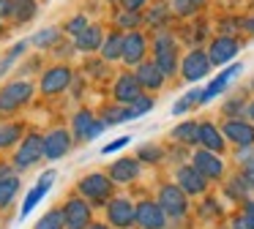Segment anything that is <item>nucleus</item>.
<instances>
[{
  "label": "nucleus",
  "instance_id": "864d4df0",
  "mask_svg": "<svg viewBox=\"0 0 254 229\" xmlns=\"http://www.w3.org/2000/svg\"><path fill=\"white\" fill-rule=\"evenodd\" d=\"M8 174H14V172H11V167H8V164H0V180H6Z\"/></svg>",
  "mask_w": 254,
  "mask_h": 229
},
{
  "label": "nucleus",
  "instance_id": "c03bdc74",
  "mask_svg": "<svg viewBox=\"0 0 254 229\" xmlns=\"http://www.w3.org/2000/svg\"><path fill=\"white\" fill-rule=\"evenodd\" d=\"M128 142H131V136H121V139H115V142H110V145L101 147V153H104V156H110V153H115V150H121V147H126Z\"/></svg>",
  "mask_w": 254,
  "mask_h": 229
},
{
  "label": "nucleus",
  "instance_id": "6e6d98bb",
  "mask_svg": "<svg viewBox=\"0 0 254 229\" xmlns=\"http://www.w3.org/2000/svg\"><path fill=\"white\" fill-rule=\"evenodd\" d=\"M88 229H110V227H107V224H90Z\"/></svg>",
  "mask_w": 254,
  "mask_h": 229
},
{
  "label": "nucleus",
  "instance_id": "f704fd0d",
  "mask_svg": "<svg viewBox=\"0 0 254 229\" xmlns=\"http://www.w3.org/2000/svg\"><path fill=\"white\" fill-rule=\"evenodd\" d=\"M139 22H142V14H139V11H121V14H118L115 16V25L118 27H121V30H137V25H139Z\"/></svg>",
  "mask_w": 254,
  "mask_h": 229
},
{
  "label": "nucleus",
  "instance_id": "7c9ffc66",
  "mask_svg": "<svg viewBox=\"0 0 254 229\" xmlns=\"http://www.w3.org/2000/svg\"><path fill=\"white\" fill-rule=\"evenodd\" d=\"M19 136H22V125L19 123H0V150L19 142Z\"/></svg>",
  "mask_w": 254,
  "mask_h": 229
},
{
  "label": "nucleus",
  "instance_id": "bb28decb",
  "mask_svg": "<svg viewBox=\"0 0 254 229\" xmlns=\"http://www.w3.org/2000/svg\"><path fill=\"white\" fill-rule=\"evenodd\" d=\"M36 11H39L36 0H14V5H11V19L17 22V25H25V22H30V19L36 16Z\"/></svg>",
  "mask_w": 254,
  "mask_h": 229
},
{
  "label": "nucleus",
  "instance_id": "de8ad7c7",
  "mask_svg": "<svg viewBox=\"0 0 254 229\" xmlns=\"http://www.w3.org/2000/svg\"><path fill=\"white\" fill-rule=\"evenodd\" d=\"M74 49H77L74 44H66V47H63V44H58V47H55V57H68Z\"/></svg>",
  "mask_w": 254,
  "mask_h": 229
},
{
  "label": "nucleus",
  "instance_id": "39448f33",
  "mask_svg": "<svg viewBox=\"0 0 254 229\" xmlns=\"http://www.w3.org/2000/svg\"><path fill=\"white\" fill-rule=\"evenodd\" d=\"M63 210V218H66V229H88L90 218H93V207H90L88 199H82V196H71V199H66V205L61 207Z\"/></svg>",
  "mask_w": 254,
  "mask_h": 229
},
{
  "label": "nucleus",
  "instance_id": "c9c22d12",
  "mask_svg": "<svg viewBox=\"0 0 254 229\" xmlns=\"http://www.w3.org/2000/svg\"><path fill=\"white\" fill-rule=\"evenodd\" d=\"M202 93H205V90H199V87H197V90H189L186 96H183L181 101L172 107V114H183L186 109H191L194 104H202Z\"/></svg>",
  "mask_w": 254,
  "mask_h": 229
},
{
  "label": "nucleus",
  "instance_id": "dca6fc26",
  "mask_svg": "<svg viewBox=\"0 0 254 229\" xmlns=\"http://www.w3.org/2000/svg\"><path fill=\"white\" fill-rule=\"evenodd\" d=\"M175 180H178V185H181V188L186 191L189 196L205 194V188H208V177H205V174L199 172L194 164H186V167L178 169V172H175Z\"/></svg>",
  "mask_w": 254,
  "mask_h": 229
},
{
  "label": "nucleus",
  "instance_id": "0eeeda50",
  "mask_svg": "<svg viewBox=\"0 0 254 229\" xmlns=\"http://www.w3.org/2000/svg\"><path fill=\"white\" fill-rule=\"evenodd\" d=\"M221 134H224L227 142L238 147H254V123L243 117H227L224 125H221Z\"/></svg>",
  "mask_w": 254,
  "mask_h": 229
},
{
  "label": "nucleus",
  "instance_id": "ea45409f",
  "mask_svg": "<svg viewBox=\"0 0 254 229\" xmlns=\"http://www.w3.org/2000/svg\"><path fill=\"white\" fill-rule=\"evenodd\" d=\"M145 19L150 22V25H164L167 19H170V14H167V5H153V8H150V14L145 16Z\"/></svg>",
  "mask_w": 254,
  "mask_h": 229
},
{
  "label": "nucleus",
  "instance_id": "4468645a",
  "mask_svg": "<svg viewBox=\"0 0 254 229\" xmlns=\"http://www.w3.org/2000/svg\"><path fill=\"white\" fill-rule=\"evenodd\" d=\"M241 52V44H238L235 36H216L208 47V57L213 65H224V63H232V57Z\"/></svg>",
  "mask_w": 254,
  "mask_h": 229
},
{
  "label": "nucleus",
  "instance_id": "c85d7f7f",
  "mask_svg": "<svg viewBox=\"0 0 254 229\" xmlns=\"http://www.w3.org/2000/svg\"><path fill=\"white\" fill-rule=\"evenodd\" d=\"M17 194H19V177L17 174H8L6 180H0V210L11 205Z\"/></svg>",
  "mask_w": 254,
  "mask_h": 229
},
{
  "label": "nucleus",
  "instance_id": "a211bd4d",
  "mask_svg": "<svg viewBox=\"0 0 254 229\" xmlns=\"http://www.w3.org/2000/svg\"><path fill=\"white\" fill-rule=\"evenodd\" d=\"M191 164H194V167H197L208 180H219L221 174H224V161H221V156H219V153L205 150V147H199V150L191 156Z\"/></svg>",
  "mask_w": 254,
  "mask_h": 229
},
{
  "label": "nucleus",
  "instance_id": "6ab92c4d",
  "mask_svg": "<svg viewBox=\"0 0 254 229\" xmlns=\"http://www.w3.org/2000/svg\"><path fill=\"white\" fill-rule=\"evenodd\" d=\"M52 183H55V172H44L39 177V183L33 185V188H30V194L25 196V202H22V213H19V218H25V216H30V210H33L36 205H39L41 199H44L47 194H50V188H52Z\"/></svg>",
  "mask_w": 254,
  "mask_h": 229
},
{
  "label": "nucleus",
  "instance_id": "4be33fe9",
  "mask_svg": "<svg viewBox=\"0 0 254 229\" xmlns=\"http://www.w3.org/2000/svg\"><path fill=\"white\" fill-rule=\"evenodd\" d=\"M224 134H221L219 125L213 123H199V147H205V150L210 153H221L224 150Z\"/></svg>",
  "mask_w": 254,
  "mask_h": 229
},
{
  "label": "nucleus",
  "instance_id": "412c9836",
  "mask_svg": "<svg viewBox=\"0 0 254 229\" xmlns=\"http://www.w3.org/2000/svg\"><path fill=\"white\" fill-rule=\"evenodd\" d=\"M139 169H142V161L139 158H118L110 167V177L115 183H131V180L139 177Z\"/></svg>",
  "mask_w": 254,
  "mask_h": 229
},
{
  "label": "nucleus",
  "instance_id": "2f4dec72",
  "mask_svg": "<svg viewBox=\"0 0 254 229\" xmlns=\"http://www.w3.org/2000/svg\"><path fill=\"white\" fill-rule=\"evenodd\" d=\"M249 188H252V185L246 183V177H243V172H241V174H235V177H232L230 183H227V196H230V199H241V202H246Z\"/></svg>",
  "mask_w": 254,
  "mask_h": 229
},
{
  "label": "nucleus",
  "instance_id": "f257e3e1",
  "mask_svg": "<svg viewBox=\"0 0 254 229\" xmlns=\"http://www.w3.org/2000/svg\"><path fill=\"white\" fill-rule=\"evenodd\" d=\"M153 63L164 71L167 76H175L178 71V41L172 33L159 30L153 38Z\"/></svg>",
  "mask_w": 254,
  "mask_h": 229
},
{
  "label": "nucleus",
  "instance_id": "5701e85b",
  "mask_svg": "<svg viewBox=\"0 0 254 229\" xmlns=\"http://www.w3.org/2000/svg\"><path fill=\"white\" fill-rule=\"evenodd\" d=\"M104 33H101L99 25H88V30H82L77 38H74V47L79 49V52H99L101 44H104Z\"/></svg>",
  "mask_w": 254,
  "mask_h": 229
},
{
  "label": "nucleus",
  "instance_id": "cd10ccee",
  "mask_svg": "<svg viewBox=\"0 0 254 229\" xmlns=\"http://www.w3.org/2000/svg\"><path fill=\"white\" fill-rule=\"evenodd\" d=\"M101 120H104V125H118V123H126V120H134V117L126 104H112V107H104Z\"/></svg>",
  "mask_w": 254,
  "mask_h": 229
},
{
  "label": "nucleus",
  "instance_id": "9d476101",
  "mask_svg": "<svg viewBox=\"0 0 254 229\" xmlns=\"http://www.w3.org/2000/svg\"><path fill=\"white\" fill-rule=\"evenodd\" d=\"M104 131V120H96V114L90 109H79L71 120V134L77 142H90Z\"/></svg>",
  "mask_w": 254,
  "mask_h": 229
},
{
  "label": "nucleus",
  "instance_id": "a18cd8bd",
  "mask_svg": "<svg viewBox=\"0 0 254 229\" xmlns=\"http://www.w3.org/2000/svg\"><path fill=\"white\" fill-rule=\"evenodd\" d=\"M243 177H246V183L254 188V158L249 164H243Z\"/></svg>",
  "mask_w": 254,
  "mask_h": 229
},
{
  "label": "nucleus",
  "instance_id": "1a4fd4ad",
  "mask_svg": "<svg viewBox=\"0 0 254 229\" xmlns=\"http://www.w3.org/2000/svg\"><path fill=\"white\" fill-rule=\"evenodd\" d=\"M107 218L112 227L128 229L131 224H137V205H131V199H126V196H115L107 202Z\"/></svg>",
  "mask_w": 254,
  "mask_h": 229
},
{
  "label": "nucleus",
  "instance_id": "ddd939ff",
  "mask_svg": "<svg viewBox=\"0 0 254 229\" xmlns=\"http://www.w3.org/2000/svg\"><path fill=\"white\" fill-rule=\"evenodd\" d=\"M167 213L159 202L153 199H142L137 205V227L139 229H164L167 227Z\"/></svg>",
  "mask_w": 254,
  "mask_h": 229
},
{
  "label": "nucleus",
  "instance_id": "58836bf2",
  "mask_svg": "<svg viewBox=\"0 0 254 229\" xmlns=\"http://www.w3.org/2000/svg\"><path fill=\"white\" fill-rule=\"evenodd\" d=\"M161 147H156V145H145V147H139V153H137V158L142 164H159L161 161Z\"/></svg>",
  "mask_w": 254,
  "mask_h": 229
},
{
  "label": "nucleus",
  "instance_id": "8fccbe9b",
  "mask_svg": "<svg viewBox=\"0 0 254 229\" xmlns=\"http://www.w3.org/2000/svg\"><path fill=\"white\" fill-rule=\"evenodd\" d=\"M145 3H148V0H128V3H126V8H128V11H139Z\"/></svg>",
  "mask_w": 254,
  "mask_h": 229
},
{
  "label": "nucleus",
  "instance_id": "79ce46f5",
  "mask_svg": "<svg viewBox=\"0 0 254 229\" xmlns=\"http://www.w3.org/2000/svg\"><path fill=\"white\" fill-rule=\"evenodd\" d=\"M241 27H243L241 19H221L219 22V33H221V36H235Z\"/></svg>",
  "mask_w": 254,
  "mask_h": 229
},
{
  "label": "nucleus",
  "instance_id": "f03ea898",
  "mask_svg": "<svg viewBox=\"0 0 254 229\" xmlns=\"http://www.w3.org/2000/svg\"><path fill=\"white\" fill-rule=\"evenodd\" d=\"M33 82L30 79H14L0 87V112H17L19 107L33 98Z\"/></svg>",
  "mask_w": 254,
  "mask_h": 229
},
{
  "label": "nucleus",
  "instance_id": "e433bc0d",
  "mask_svg": "<svg viewBox=\"0 0 254 229\" xmlns=\"http://www.w3.org/2000/svg\"><path fill=\"white\" fill-rule=\"evenodd\" d=\"M221 112H224L227 117H243V114H249V104L243 101L241 96H235V98H230V101L221 107Z\"/></svg>",
  "mask_w": 254,
  "mask_h": 229
},
{
  "label": "nucleus",
  "instance_id": "aec40b11",
  "mask_svg": "<svg viewBox=\"0 0 254 229\" xmlns=\"http://www.w3.org/2000/svg\"><path fill=\"white\" fill-rule=\"evenodd\" d=\"M134 74H137L142 90H161V85H164V79H167V74L153 63V60H145V63H139Z\"/></svg>",
  "mask_w": 254,
  "mask_h": 229
},
{
  "label": "nucleus",
  "instance_id": "72a5a7b5",
  "mask_svg": "<svg viewBox=\"0 0 254 229\" xmlns=\"http://www.w3.org/2000/svg\"><path fill=\"white\" fill-rule=\"evenodd\" d=\"M202 5H205V0H172V11L178 16H194L202 11Z\"/></svg>",
  "mask_w": 254,
  "mask_h": 229
},
{
  "label": "nucleus",
  "instance_id": "13d9d810",
  "mask_svg": "<svg viewBox=\"0 0 254 229\" xmlns=\"http://www.w3.org/2000/svg\"><path fill=\"white\" fill-rule=\"evenodd\" d=\"M0 33H3V27H0Z\"/></svg>",
  "mask_w": 254,
  "mask_h": 229
},
{
  "label": "nucleus",
  "instance_id": "09e8293b",
  "mask_svg": "<svg viewBox=\"0 0 254 229\" xmlns=\"http://www.w3.org/2000/svg\"><path fill=\"white\" fill-rule=\"evenodd\" d=\"M11 5H14V0H0V22L6 16H11Z\"/></svg>",
  "mask_w": 254,
  "mask_h": 229
},
{
  "label": "nucleus",
  "instance_id": "3c124183",
  "mask_svg": "<svg viewBox=\"0 0 254 229\" xmlns=\"http://www.w3.org/2000/svg\"><path fill=\"white\" fill-rule=\"evenodd\" d=\"M232 229H249V227H246V221L241 218V213H238V216L232 218Z\"/></svg>",
  "mask_w": 254,
  "mask_h": 229
},
{
  "label": "nucleus",
  "instance_id": "37998d69",
  "mask_svg": "<svg viewBox=\"0 0 254 229\" xmlns=\"http://www.w3.org/2000/svg\"><path fill=\"white\" fill-rule=\"evenodd\" d=\"M241 218L246 221V227H249V229H254V202H252V199H246V202H243Z\"/></svg>",
  "mask_w": 254,
  "mask_h": 229
},
{
  "label": "nucleus",
  "instance_id": "b1692460",
  "mask_svg": "<svg viewBox=\"0 0 254 229\" xmlns=\"http://www.w3.org/2000/svg\"><path fill=\"white\" fill-rule=\"evenodd\" d=\"M241 71H243V65H241V63H232L230 68H224V71H221V74L216 76V79L210 82L208 87H205V93H202V104H208L210 98H216V96H219V93L227 87V82H230L235 74H241Z\"/></svg>",
  "mask_w": 254,
  "mask_h": 229
},
{
  "label": "nucleus",
  "instance_id": "4c0bfd02",
  "mask_svg": "<svg viewBox=\"0 0 254 229\" xmlns=\"http://www.w3.org/2000/svg\"><path fill=\"white\" fill-rule=\"evenodd\" d=\"M63 30H66L71 38H77L82 30H88V16H85V14H77V16H71V19L66 22V27H63Z\"/></svg>",
  "mask_w": 254,
  "mask_h": 229
},
{
  "label": "nucleus",
  "instance_id": "393cba45",
  "mask_svg": "<svg viewBox=\"0 0 254 229\" xmlns=\"http://www.w3.org/2000/svg\"><path fill=\"white\" fill-rule=\"evenodd\" d=\"M123 38H126V33H110V36L104 38V44H101V57L107 60V63H112V60H123Z\"/></svg>",
  "mask_w": 254,
  "mask_h": 229
},
{
  "label": "nucleus",
  "instance_id": "a19ab883",
  "mask_svg": "<svg viewBox=\"0 0 254 229\" xmlns=\"http://www.w3.org/2000/svg\"><path fill=\"white\" fill-rule=\"evenodd\" d=\"M150 107H153V98H148V96H139V98H137V101H134L128 109H131V117H139V114H145Z\"/></svg>",
  "mask_w": 254,
  "mask_h": 229
},
{
  "label": "nucleus",
  "instance_id": "4d7b16f0",
  "mask_svg": "<svg viewBox=\"0 0 254 229\" xmlns=\"http://www.w3.org/2000/svg\"><path fill=\"white\" fill-rule=\"evenodd\" d=\"M110 3H128V0H110Z\"/></svg>",
  "mask_w": 254,
  "mask_h": 229
},
{
  "label": "nucleus",
  "instance_id": "f8f14e48",
  "mask_svg": "<svg viewBox=\"0 0 254 229\" xmlns=\"http://www.w3.org/2000/svg\"><path fill=\"white\" fill-rule=\"evenodd\" d=\"M139 96H145L142 85H139L137 74H131V71L121 74L115 79V85H112V98H115V104H126V107H131Z\"/></svg>",
  "mask_w": 254,
  "mask_h": 229
},
{
  "label": "nucleus",
  "instance_id": "f3484780",
  "mask_svg": "<svg viewBox=\"0 0 254 229\" xmlns=\"http://www.w3.org/2000/svg\"><path fill=\"white\" fill-rule=\"evenodd\" d=\"M71 150V134L66 128H52L44 134V158L58 161Z\"/></svg>",
  "mask_w": 254,
  "mask_h": 229
},
{
  "label": "nucleus",
  "instance_id": "a878e982",
  "mask_svg": "<svg viewBox=\"0 0 254 229\" xmlns=\"http://www.w3.org/2000/svg\"><path fill=\"white\" fill-rule=\"evenodd\" d=\"M170 136L175 142H181V145H199V123L186 120V123L175 125V128L170 131Z\"/></svg>",
  "mask_w": 254,
  "mask_h": 229
},
{
  "label": "nucleus",
  "instance_id": "7ed1b4c3",
  "mask_svg": "<svg viewBox=\"0 0 254 229\" xmlns=\"http://www.w3.org/2000/svg\"><path fill=\"white\" fill-rule=\"evenodd\" d=\"M115 180L110 177V174H101V172H90L85 174L82 180H79V194H82V199L88 202H110L112 199V188H115Z\"/></svg>",
  "mask_w": 254,
  "mask_h": 229
},
{
  "label": "nucleus",
  "instance_id": "9b49d317",
  "mask_svg": "<svg viewBox=\"0 0 254 229\" xmlns=\"http://www.w3.org/2000/svg\"><path fill=\"white\" fill-rule=\"evenodd\" d=\"M71 68L68 65H52V68H47L44 74H41L39 79V87L44 96H58V93H63L68 85H71Z\"/></svg>",
  "mask_w": 254,
  "mask_h": 229
},
{
  "label": "nucleus",
  "instance_id": "20e7f679",
  "mask_svg": "<svg viewBox=\"0 0 254 229\" xmlns=\"http://www.w3.org/2000/svg\"><path fill=\"white\" fill-rule=\"evenodd\" d=\"M41 158H44V134L30 131L22 139V145H19L17 156H14V169L25 172V169H30L33 164H39Z\"/></svg>",
  "mask_w": 254,
  "mask_h": 229
},
{
  "label": "nucleus",
  "instance_id": "423d86ee",
  "mask_svg": "<svg viewBox=\"0 0 254 229\" xmlns=\"http://www.w3.org/2000/svg\"><path fill=\"white\" fill-rule=\"evenodd\" d=\"M186 191L181 188L178 183H167V185H161V191H159V205L164 207V213L170 218H183L186 216V210H189V199H186Z\"/></svg>",
  "mask_w": 254,
  "mask_h": 229
},
{
  "label": "nucleus",
  "instance_id": "49530a36",
  "mask_svg": "<svg viewBox=\"0 0 254 229\" xmlns=\"http://www.w3.org/2000/svg\"><path fill=\"white\" fill-rule=\"evenodd\" d=\"M219 205H216V202L213 199H208V202H205V210H199V216H219Z\"/></svg>",
  "mask_w": 254,
  "mask_h": 229
},
{
  "label": "nucleus",
  "instance_id": "473e14b6",
  "mask_svg": "<svg viewBox=\"0 0 254 229\" xmlns=\"http://www.w3.org/2000/svg\"><path fill=\"white\" fill-rule=\"evenodd\" d=\"M36 229H66V218H63V210L58 207V210L44 213V216L39 218V224H36Z\"/></svg>",
  "mask_w": 254,
  "mask_h": 229
},
{
  "label": "nucleus",
  "instance_id": "2eb2a0df",
  "mask_svg": "<svg viewBox=\"0 0 254 229\" xmlns=\"http://www.w3.org/2000/svg\"><path fill=\"white\" fill-rule=\"evenodd\" d=\"M145 55H148V38L139 30H128L123 38V63L137 68L139 63H145Z\"/></svg>",
  "mask_w": 254,
  "mask_h": 229
},
{
  "label": "nucleus",
  "instance_id": "6e6552de",
  "mask_svg": "<svg viewBox=\"0 0 254 229\" xmlns=\"http://www.w3.org/2000/svg\"><path fill=\"white\" fill-rule=\"evenodd\" d=\"M210 65H213V63H210L208 52H205V49H199V47H194L189 55H183L181 74H183V79H186V82H199L202 76H208Z\"/></svg>",
  "mask_w": 254,
  "mask_h": 229
},
{
  "label": "nucleus",
  "instance_id": "603ef678",
  "mask_svg": "<svg viewBox=\"0 0 254 229\" xmlns=\"http://www.w3.org/2000/svg\"><path fill=\"white\" fill-rule=\"evenodd\" d=\"M243 30H246V33H252V36H254V16L243 19Z\"/></svg>",
  "mask_w": 254,
  "mask_h": 229
},
{
  "label": "nucleus",
  "instance_id": "c756f323",
  "mask_svg": "<svg viewBox=\"0 0 254 229\" xmlns=\"http://www.w3.org/2000/svg\"><path fill=\"white\" fill-rule=\"evenodd\" d=\"M61 38H63V33L58 30V27H47V30H39L33 36V44H36V47H41V49H47V47L55 49L58 44H61Z\"/></svg>",
  "mask_w": 254,
  "mask_h": 229
},
{
  "label": "nucleus",
  "instance_id": "5fc2aeb1",
  "mask_svg": "<svg viewBox=\"0 0 254 229\" xmlns=\"http://www.w3.org/2000/svg\"><path fill=\"white\" fill-rule=\"evenodd\" d=\"M249 120H252V123H254V98H252V101H249Z\"/></svg>",
  "mask_w": 254,
  "mask_h": 229
}]
</instances>
